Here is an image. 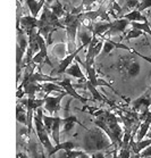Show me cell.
<instances>
[{"label":"cell","instance_id":"40","mask_svg":"<svg viewBox=\"0 0 151 158\" xmlns=\"http://www.w3.org/2000/svg\"><path fill=\"white\" fill-rule=\"evenodd\" d=\"M54 1H55V0H46V2H44V4H47L48 6H49V5H51Z\"/></svg>","mask_w":151,"mask_h":158},{"label":"cell","instance_id":"29","mask_svg":"<svg viewBox=\"0 0 151 158\" xmlns=\"http://www.w3.org/2000/svg\"><path fill=\"white\" fill-rule=\"evenodd\" d=\"M84 151H76V150H65V152L59 158H79Z\"/></svg>","mask_w":151,"mask_h":158},{"label":"cell","instance_id":"33","mask_svg":"<svg viewBox=\"0 0 151 158\" xmlns=\"http://www.w3.org/2000/svg\"><path fill=\"white\" fill-rule=\"evenodd\" d=\"M124 7L127 8V9H133V8H137L140 0H124Z\"/></svg>","mask_w":151,"mask_h":158},{"label":"cell","instance_id":"17","mask_svg":"<svg viewBox=\"0 0 151 158\" xmlns=\"http://www.w3.org/2000/svg\"><path fill=\"white\" fill-rule=\"evenodd\" d=\"M40 85H41V89L44 91L46 96H49L50 92H60V94L65 92V90L59 84L55 82H44L42 84H40Z\"/></svg>","mask_w":151,"mask_h":158},{"label":"cell","instance_id":"32","mask_svg":"<svg viewBox=\"0 0 151 158\" xmlns=\"http://www.w3.org/2000/svg\"><path fill=\"white\" fill-rule=\"evenodd\" d=\"M149 8H151V0H140V2L137 7V10L142 13V11L147 10Z\"/></svg>","mask_w":151,"mask_h":158},{"label":"cell","instance_id":"41","mask_svg":"<svg viewBox=\"0 0 151 158\" xmlns=\"http://www.w3.org/2000/svg\"><path fill=\"white\" fill-rule=\"evenodd\" d=\"M149 15H150V16H151V9H150V10H149Z\"/></svg>","mask_w":151,"mask_h":158},{"label":"cell","instance_id":"26","mask_svg":"<svg viewBox=\"0 0 151 158\" xmlns=\"http://www.w3.org/2000/svg\"><path fill=\"white\" fill-rule=\"evenodd\" d=\"M79 36H80V40H81V46L83 48H86L89 44H90L91 40H92V32H89V31H81L79 32Z\"/></svg>","mask_w":151,"mask_h":158},{"label":"cell","instance_id":"4","mask_svg":"<svg viewBox=\"0 0 151 158\" xmlns=\"http://www.w3.org/2000/svg\"><path fill=\"white\" fill-rule=\"evenodd\" d=\"M75 60L79 63V64H82L84 67H85V69H86V73H88V76H86V80L89 81V82L92 84V85H94V86H107V88H109V89H112V91H115L116 92V94H118L119 96V94L115 90V88L110 84V83H108L107 81H104V80H102V79H99L98 77V75H97V71H96V69H94V66L93 65L94 64H89V63H85V61H82L81 59H80V57L79 56H76L75 57Z\"/></svg>","mask_w":151,"mask_h":158},{"label":"cell","instance_id":"24","mask_svg":"<svg viewBox=\"0 0 151 158\" xmlns=\"http://www.w3.org/2000/svg\"><path fill=\"white\" fill-rule=\"evenodd\" d=\"M49 8H50L51 13H52L55 16H57L58 18L64 17V16H65L64 7H63V5H61L58 0H55L52 4L49 5Z\"/></svg>","mask_w":151,"mask_h":158},{"label":"cell","instance_id":"1","mask_svg":"<svg viewBox=\"0 0 151 158\" xmlns=\"http://www.w3.org/2000/svg\"><path fill=\"white\" fill-rule=\"evenodd\" d=\"M112 143L108 135L99 127L88 130L83 138V149L85 152H96L109 149Z\"/></svg>","mask_w":151,"mask_h":158},{"label":"cell","instance_id":"35","mask_svg":"<svg viewBox=\"0 0 151 158\" xmlns=\"http://www.w3.org/2000/svg\"><path fill=\"white\" fill-rule=\"evenodd\" d=\"M131 52H133V54H135V55H137L140 58H142L143 60H145V61H148L149 64H151V57H149V56H145V55H142L141 52H139V51H137V50H134V49H132V51Z\"/></svg>","mask_w":151,"mask_h":158},{"label":"cell","instance_id":"5","mask_svg":"<svg viewBox=\"0 0 151 158\" xmlns=\"http://www.w3.org/2000/svg\"><path fill=\"white\" fill-rule=\"evenodd\" d=\"M33 121H34L35 132H36V135H38V138H39L40 143L42 144L43 147L47 149L48 155H49V157H50L51 151H52V149H54L55 144L51 143L50 139H49V134H48L47 130H46V127H44V124H43L41 117H40L38 114H34Z\"/></svg>","mask_w":151,"mask_h":158},{"label":"cell","instance_id":"14","mask_svg":"<svg viewBox=\"0 0 151 158\" xmlns=\"http://www.w3.org/2000/svg\"><path fill=\"white\" fill-rule=\"evenodd\" d=\"M63 124V118L56 116L54 118L52 127H51V137L54 138L55 144L60 143V125Z\"/></svg>","mask_w":151,"mask_h":158},{"label":"cell","instance_id":"39","mask_svg":"<svg viewBox=\"0 0 151 158\" xmlns=\"http://www.w3.org/2000/svg\"><path fill=\"white\" fill-rule=\"evenodd\" d=\"M38 158H48V157H46V155L43 154V152H41V151H40V152H39V156H38Z\"/></svg>","mask_w":151,"mask_h":158},{"label":"cell","instance_id":"7","mask_svg":"<svg viewBox=\"0 0 151 158\" xmlns=\"http://www.w3.org/2000/svg\"><path fill=\"white\" fill-rule=\"evenodd\" d=\"M66 92L64 94H60L59 96H44V105H43V108L50 114V115H54L56 113L59 111L60 109V104H61V99L66 96Z\"/></svg>","mask_w":151,"mask_h":158},{"label":"cell","instance_id":"2","mask_svg":"<svg viewBox=\"0 0 151 158\" xmlns=\"http://www.w3.org/2000/svg\"><path fill=\"white\" fill-rule=\"evenodd\" d=\"M63 25L65 26L66 30V35H67V55L73 54L77 50L76 48V38H77V31L81 25V18H80L79 14H72L68 13L67 15H65V18L63 23Z\"/></svg>","mask_w":151,"mask_h":158},{"label":"cell","instance_id":"13","mask_svg":"<svg viewBox=\"0 0 151 158\" xmlns=\"http://www.w3.org/2000/svg\"><path fill=\"white\" fill-rule=\"evenodd\" d=\"M109 26H110V22H98V23H94L92 25L88 26V29L92 32V34L104 36V33L109 31Z\"/></svg>","mask_w":151,"mask_h":158},{"label":"cell","instance_id":"10","mask_svg":"<svg viewBox=\"0 0 151 158\" xmlns=\"http://www.w3.org/2000/svg\"><path fill=\"white\" fill-rule=\"evenodd\" d=\"M18 24H19V27L17 30L21 29L25 33H27L31 30L39 27V19L36 17H33L32 15H30V16H22Z\"/></svg>","mask_w":151,"mask_h":158},{"label":"cell","instance_id":"30","mask_svg":"<svg viewBox=\"0 0 151 158\" xmlns=\"http://www.w3.org/2000/svg\"><path fill=\"white\" fill-rule=\"evenodd\" d=\"M131 144L127 146H120V152H119V158H131Z\"/></svg>","mask_w":151,"mask_h":158},{"label":"cell","instance_id":"22","mask_svg":"<svg viewBox=\"0 0 151 158\" xmlns=\"http://www.w3.org/2000/svg\"><path fill=\"white\" fill-rule=\"evenodd\" d=\"M84 88H86V89L90 91L91 94H92V98H93L94 100H98V101H100V102H104V101H106V102H107V99H104V98L101 96L100 92L98 91L97 86L92 85V84H91L88 80H86V81H84Z\"/></svg>","mask_w":151,"mask_h":158},{"label":"cell","instance_id":"34","mask_svg":"<svg viewBox=\"0 0 151 158\" xmlns=\"http://www.w3.org/2000/svg\"><path fill=\"white\" fill-rule=\"evenodd\" d=\"M150 157H151V144L140 152V158H150Z\"/></svg>","mask_w":151,"mask_h":158},{"label":"cell","instance_id":"23","mask_svg":"<svg viewBox=\"0 0 151 158\" xmlns=\"http://www.w3.org/2000/svg\"><path fill=\"white\" fill-rule=\"evenodd\" d=\"M75 147L76 146L73 141H65V142H60L59 144H55L54 149H52V151H51L50 157L59 150H73Z\"/></svg>","mask_w":151,"mask_h":158},{"label":"cell","instance_id":"6","mask_svg":"<svg viewBox=\"0 0 151 158\" xmlns=\"http://www.w3.org/2000/svg\"><path fill=\"white\" fill-rule=\"evenodd\" d=\"M151 105V98L149 97V91L147 94L139 97L137 99L132 101V107L135 111H140L141 117H143L142 119H144L147 117V115L150 113L149 111V107Z\"/></svg>","mask_w":151,"mask_h":158},{"label":"cell","instance_id":"18","mask_svg":"<svg viewBox=\"0 0 151 158\" xmlns=\"http://www.w3.org/2000/svg\"><path fill=\"white\" fill-rule=\"evenodd\" d=\"M26 5L30 9V13L33 17H38L40 10L42 9V7L44 6V2L42 1H38V0H25Z\"/></svg>","mask_w":151,"mask_h":158},{"label":"cell","instance_id":"36","mask_svg":"<svg viewBox=\"0 0 151 158\" xmlns=\"http://www.w3.org/2000/svg\"><path fill=\"white\" fill-rule=\"evenodd\" d=\"M91 157L92 158H106V155H104V151H96V152H92Z\"/></svg>","mask_w":151,"mask_h":158},{"label":"cell","instance_id":"42","mask_svg":"<svg viewBox=\"0 0 151 158\" xmlns=\"http://www.w3.org/2000/svg\"><path fill=\"white\" fill-rule=\"evenodd\" d=\"M149 91H150V92H151V86H150V88H149Z\"/></svg>","mask_w":151,"mask_h":158},{"label":"cell","instance_id":"11","mask_svg":"<svg viewBox=\"0 0 151 158\" xmlns=\"http://www.w3.org/2000/svg\"><path fill=\"white\" fill-rule=\"evenodd\" d=\"M124 49V50L127 51H132V49L127 46H125L124 43H118L115 42V41H112V40H104V44H102V50H101V55H108L110 54L114 49Z\"/></svg>","mask_w":151,"mask_h":158},{"label":"cell","instance_id":"25","mask_svg":"<svg viewBox=\"0 0 151 158\" xmlns=\"http://www.w3.org/2000/svg\"><path fill=\"white\" fill-rule=\"evenodd\" d=\"M131 25L133 29L140 30L143 33H147V34L151 35V27L148 22H131Z\"/></svg>","mask_w":151,"mask_h":158},{"label":"cell","instance_id":"27","mask_svg":"<svg viewBox=\"0 0 151 158\" xmlns=\"http://www.w3.org/2000/svg\"><path fill=\"white\" fill-rule=\"evenodd\" d=\"M54 54L56 55V57H60L63 59L65 55H67V47H65L64 43L56 44L54 48Z\"/></svg>","mask_w":151,"mask_h":158},{"label":"cell","instance_id":"9","mask_svg":"<svg viewBox=\"0 0 151 158\" xmlns=\"http://www.w3.org/2000/svg\"><path fill=\"white\" fill-rule=\"evenodd\" d=\"M83 49V47H81L75 51V52H73V54H69V55H66L60 61H59V64H58L57 69H55L52 71V73H56V74H63V73L66 72V69H68L69 66L72 65V63L75 60V57L79 55V52Z\"/></svg>","mask_w":151,"mask_h":158},{"label":"cell","instance_id":"8","mask_svg":"<svg viewBox=\"0 0 151 158\" xmlns=\"http://www.w3.org/2000/svg\"><path fill=\"white\" fill-rule=\"evenodd\" d=\"M57 84H59V85H60L61 88L65 90V92H66L67 94H69L73 99H77V100L81 101L83 105H86V102H88V99L76 92L75 88H74L72 81H71L69 79H64V80H61V81L59 80V81L57 82Z\"/></svg>","mask_w":151,"mask_h":158},{"label":"cell","instance_id":"31","mask_svg":"<svg viewBox=\"0 0 151 158\" xmlns=\"http://www.w3.org/2000/svg\"><path fill=\"white\" fill-rule=\"evenodd\" d=\"M93 2H96V0H82V4L80 5V7L75 8V10H73L72 14H76V15L80 14L83 7H86V8L90 7V6L93 4Z\"/></svg>","mask_w":151,"mask_h":158},{"label":"cell","instance_id":"15","mask_svg":"<svg viewBox=\"0 0 151 158\" xmlns=\"http://www.w3.org/2000/svg\"><path fill=\"white\" fill-rule=\"evenodd\" d=\"M65 73H67L68 75L73 76V77H76V79L81 80V81H86V76L84 75V73L82 72V69H81V67H80V65L77 61H76V63L73 61L72 65L66 69V72Z\"/></svg>","mask_w":151,"mask_h":158},{"label":"cell","instance_id":"3","mask_svg":"<svg viewBox=\"0 0 151 158\" xmlns=\"http://www.w3.org/2000/svg\"><path fill=\"white\" fill-rule=\"evenodd\" d=\"M118 71L129 79H135L140 75L141 65L132 55L122 56L118 61Z\"/></svg>","mask_w":151,"mask_h":158},{"label":"cell","instance_id":"20","mask_svg":"<svg viewBox=\"0 0 151 158\" xmlns=\"http://www.w3.org/2000/svg\"><path fill=\"white\" fill-rule=\"evenodd\" d=\"M123 18L127 19L129 23H131V22H148L147 17L143 16L142 13L139 11V10H137V9H134V10L129 11V13L125 14L124 16H123Z\"/></svg>","mask_w":151,"mask_h":158},{"label":"cell","instance_id":"12","mask_svg":"<svg viewBox=\"0 0 151 158\" xmlns=\"http://www.w3.org/2000/svg\"><path fill=\"white\" fill-rule=\"evenodd\" d=\"M129 23L125 18H119L114 22H110V26H109V31L108 33H123L126 31V27L129 25Z\"/></svg>","mask_w":151,"mask_h":158},{"label":"cell","instance_id":"43","mask_svg":"<svg viewBox=\"0 0 151 158\" xmlns=\"http://www.w3.org/2000/svg\"><path fill=\"white\" fill-rule=\"evenodd\" d=\"M150 129H151V125H150Z\"/></svg>","mask_w":151,"mask_h":158},{"label":"cell","instance_id":"44","mask_svg":"<svg viewBox=\"0 0 151 158\" xmlns=\"http://www.w3.org/2000/svg\"><path fill=\"white\" fill-rule=\"evenodd\" d=\"M150 158H151V157H150Z\"/></svg>","mask_w":151,"mask_h":158},{"label":"cell","instance_id":"28","mask_svg":"<svg viewBox=\"0 0 151 158\" xmlns=\"http://www.w3.org/2000/svg\"><path fill=\"white\" fill-rule=\"evenodd\" d=\"M140 36H144V33L140 30L137 29H132L129 31L126 36L124 38V40H132V39H137V38H140Z\"/></svg>","mask_w":151,"mask_h":158},{"label":"cell","instance_id":"38","mask_svg":"<svg viewBox=\"0 0 151 158\" xmlns=\"http://www.w3.org/2000/svg\"><path fill=\"white\" fill-rule=\"evenodd\" d=\"M79 158H92V157H90V156H88V154H86L85 151H84V152H83V154L81 155V156H80Z\"/></svg>","mask_w":151,"mask_h":158},{"label":"cell","instance_id":"19","mask_svg":"<svg viewBox=\"0 0 151 158\" xmlns=\"http://www.w3.org/2000/svg\"><path fill=\"white\" fill-rule=\"evenodd\" d=\"M16 119L18 124L27 126V113L25 111L22 102H17L16 106Z\"/></svg>","mask_w":151,"mask_h":158},{"label":"cell","instance_id":"37","mask_svg":"<svg viewBox=\"0 0 151 158\" xmlns=\"http://www.w3.org/2000/svg\"><path fill=\"white\" fill-rule=\"evenodd\" d=\"M16 158H31L29 155L24 152V151H17V155H16Z\"/></svg>","mask_w":151,"mask_h":158},{"label":"cell","instance_id":"16","mask_svg":"<svg viewBox=\"0 0 151 158\" xmlns=\"http://www.w3.org/2000/svg\"><path fill=\"white\" fill-rule=\"evenodd\" d=\"M150 125H151V113H149L147 115V117L144 118V121L142 122V124L140 125V127H139V131H137V141L142 140L147 135V133L149 132V129H150Z\"/></svg>","mask_w":151,"mask_h":158},{"label":"cell","instance_id":"21","mask_svg":"<svg viewBox=\"0 0 151 158\" xmlns=\"http://www.w3.org/2000/svg\"><path fill=\"white\" fill-rule=\"evenodd\" d=\"M63 124H64V132L65 133H71L72 130L74 129V125L75 124H81L79 122V119L76 118L75 116L69 115L67 117L63 118Z\"/></svg>","mask_w":151,"mask_h":158}]
</instances>
